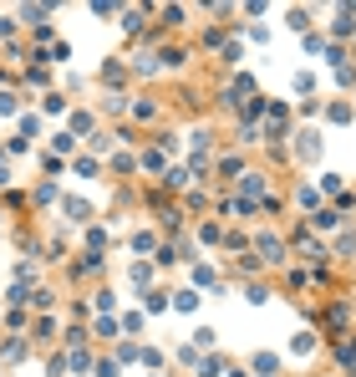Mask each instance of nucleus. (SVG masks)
<instances>
[{"label": "nucleus", "instance_id": "nucleus-1", "mask_svg": "<svg viewBox=\"0 0 356 377\" xmlns=\"http://www.w3.org/2000/svg\"><path fill=\"white\" fill-rule=\"evenodd\" d=\"M255 250H260V265H265V260H270V270L290 265V250H285V240H275L270 230H260V235H255Z\"/></svg>", "mask_w": 356, "mask_h": 377}, {"label": "nucleus", "instance_id": "nucleus-2", "mask_svg": "<svg viewBox=\"0 0 356 377\" xmlns=\"http://www.w3.org/2000/svg\"><path fill=\"white\" fill-rule=\"evenodd\" d=\"M295 159L300 163H321V153H326V143H321V133H315V128H295Z\"/></svg>", "mask_w": 356, "mask_h": 377}, {"label": "nucleus", "instance_id": "nucleus-3", "mask_svg": "<svg viewBox=\"0 0 356 377\" xmlns=\"http://www.w3.org/2000/svg\"><path fill=\"white\" fill-rule=\"evenodd\" d=\"M321 321H326L331 332H351V301H346V296H336V301L321 311Z\"/></svg>", "mask_w": 356, "mask_h": 377}, {"label": "nucleus", "instance_id": "nucleus-4", "mask_svg": "<svg viewBox=\"0 0 356 377\" xmlns=\"http://www.w3.org/2000/svg\"><path fill=\"white\" fill-rule=\"evenodd\" d=\"M189 61H193L189 46H163V51H158V67H163V72H183Z\"/></svg>", "mask_w": 356, "mask_h": 377}, {"label": "nucleus", "instance_id": "nucleus-5", "mask_svg": "<svg viewBox=\"0 0 356 377\" xmlns=\"http://www.w3.org/2000/svg\"><path fill=\"white\" fill-rule=\"evenodd\" d=\"M193 285H204V291H229V281H219V270L209 265V260H193Z\"/></svg>", "mask_w": 356, "mask_h": 377}, {"label": "nucleus", "instance_id": "nucleus-6", "mask_svg": "<svg viewBox=\"0 0 356 377\" xmlns=\"http://www.w3.org/2000/svg\"><path fill=\"white\" fill-rule=\"evenodd\" d=\"M102 270H107V255H102V250H87L82 260H76V265H72V276H102Z\"/></svg>", "mask_w": 356, "mask_h": 377}, {"label": "nucleus", "instance_id": "nucleus-7", "mask_svg": "<svg viewBox=\"0 0 356 377\" xmlns=\"http://www.w3.org/2000/svg\"><path fill=\"white\" fill-rule=\"evenodd\" d=\"M61 219H72V225H87V219H92V204H87V199H76V194H67V199H61Z\"/></svg>", "mask_w": 356, "mask_h": 377}, {"label": "nucleus", "instance_id": "nucleus-8", "mask_svg": "<svg viewBox=\"0 0 356 377\" xmlns=\"http://www.w3.org/2000/svg\"><path fill=\"white\" fill-rule=\"evenodd\" d=\"M290 352H295V357H315V352H321V332H295V342H290Z\"/></svg>", "mask_w": 356, "mask_h": 377}, {"label": "nucleus", "instance_id": "nucleus-9", "mask_svg": "<svg viewBox=\"0 0 356 377\" xmlns=\"http://www.w3.org/2000/svg\"><path fill=\"white\" fill-rule=\"evenodd\" d=\"M331 230H341V214H336V210H326V204H321V210L311 214V235H331Z\"/></svg>", "mask_w": 356, "mask_h": 377}, {"label": "nucleus", "instance_id": "nucleus-10", "mask_svg": "<svg viewBox=\"0 0 356 377\" xmlns=\"http://www.w3.org/2000/svg\"><path fill=\"white\" fill-rule=\"evenodd\" d=\"M168 306H174V311H183V316H199L204 296H199V291H193V285H189V291H174V301H168Z\"/></svg>", "mask_w": 356, "mask_h": 377}, {"label": "nucleus", "instance_id": "nucleus-11", "mask_svg": "<svg viewBox=\"0 0 356 377\" xmlns=\"http://www.w3.org/2000/svg\"><path fill=\"white\" fill-rule=\"evenodd\" d=\"M25 352H31V336H6L0 342V362H21Z\"/></svg>", "mask_w": 356, "mask_h": 377}, {"label": "nucleus", "instance_id": "nucleus-12", "mask_svg": "<svg viewBox=\"0 0 356 377\" xmlns=\"http://www.w3.org/2000/svg\"><path fill=\"white\" fill-rule=\"evenodd\" d=\"M138 168H143V174H168L163 148H143V153H138Z\"/></svg>", "mask_w": 356, "mask_h": 377}, {"label": "nucleus", "instance_id": "nucleus-13", "mask_svg": "<svg viewBox=\"0 0 356 377\" xmlns=\"http://www.w3.org/2000/svg\"><path fill=\"white\" fill-rule=\"evenodd\" d=\"M321 118L331 123V128H351L356 112H351V102H331V108H321Z\"/></svg>", "mask_w": 356, "mask_h": 377}, {"label": "nucleus", "instance_id": "nucleus-14", "mask_svg": "<svg viewBox=\"0 0 356 377\" xmlns=\"http://www.w3.org/2000/svg\"><path fill=\"white\" fill-rule=\"evenodd\" d=\"M295 250H300V255H315V260H321V265H326V245L315 240L311 230H295Z\"/></svg>", "mask_w": 356, "mask_h": 377}, {"label": "nucleus", "instance_id": "nucleus-15", "mask_svg": "<svg viewBox=\"0 0 356 377\" xmlns=\"http://www.w3.org/2000/svg\"><path fill=\"white\" fill-rule=\"evenodd\" d=\"M133 72H138V77H158V72H163V67H158V51H153V46H143L138 57H133Z\"/></svg>", "mask_w": 356, "mask_h": 377}, {"label": "nucleus", "instance_id": "nucleus-16", "mask_svg": "<svg viewBox=\"0 0 356 377\" xmlns=\"http://www.w3.org/2000/svg\"><path fill=\"white\" fill-rule=\"evenodd\" d=\"M326 46H331V41H326V31H321V26L300 36V51H306V57H326Z\"/></svg>", "mask_w": 356, "mask_h": 377}, {"label": "nucleus", "instance_id": "nucleus-17", "mask_svg": "<svg viewBox=\"0 0 356 377\" xmlns=\"http://www.w3.org/2000/svg\"><path fill=\"white\" fill-rule=\"evenodd\" d=\"M143 16H153V6H127V10H123V31L138 36V31H143Z\"/></svg>", "mask_w": 356, "mask_h": 377}, {"label": "nucleus", "instance_id": "nucleus-18", "mask_svg": "<svg viewBox=\"0 0 356 377\" xmlns=\"http://www.w3.org/2000/svg\"><path fill=\"white\" fill-rule=\"evenodd\" d=\"M127 245H133V255H158V235H153V230H133Z\"/></svg>", "mask_w": 356, "mask_h": 377}, {"label": "nucleus", "instance_id": "nucleus-19", "mask_svg": "<svg viewBox=\"0 0 356 377\" xmlns=\"http://www.w3.org/2000/svg\"><path fill=\"white\" fill-rule=\"evenodd\" d=\"M193 184H199V179H193V168H168V189H174V194H189Z\"/></svg>", "mask_w": 356, "mask_h": 377}, {"label": "nucleus", "instance_id": "nucleus-20", "mask_svg": "<svg viewBox=\"0 0 356 377\" xmlns=\"http://www.w3.org/2000/svg\"><path fill=\"white\" fill-rule=\"evenodd\" d=\"M295 204H300V210H321V189H315V184H295Z\"/></svg>", "mask_w": 356, "mask_h": 377}, {"label": "nucleus", "instance_id": "nucleus-21", "mask_svg": "<svg viewBox=\"0 0 356 377\" xmlns=\"http://www.w3.org/2000/svg\"><path fill=\"white\" fill-rule=\"evenodd\" d=\"M51 10H56V6H21V16H16V21H25V26L36 31V26H46V16H51Z\"/></svg>", "mask_w": 356, "mask_h": 377}, {"label": "nucleus", "instance_id": "nucleus-22", "mask_svg": "<svg viewBox=\"0 0 356 377\" xmlns=\"http://www.w3.org/2000/svg\"><path fill=\"white\" fill-rule=\"evenodd\" d=\"M102 82H107V87H123L127 82V72H123V61H117V57L102 61Z\"/></svg>", "mask_w": 356, "mask_h": 377}, {"label": "nucleus", "instance_id": "nucleus-23", "mask_svg": "<svg viewBox=\"0 0 356 377\" xmlns=\"http://www.w3.org/2000/svg\"><path fill=\"white\" fill-rule=\"evenodd\" d=\"M249 367H255V377H275V372H280V357H275V352H260Z\"/></svg>", "mask_w": 356, "mask_h": 377}, {"label": "nucleus", "instance_id": "nucleus-24", "mask_svg": "<svg viewBox=\"0 0 356 377\" xmlns=\"http://www.w3.org/2000/svg\"><path fill=\"white\" fill-rule=\"evenodd\" d=\"M51 153H56V159H72V153H76V138L67 133V128H61V133L51 138Z\"/></svg>", "mask_w": 356, "mask_h": 377}, {"label": "nucleus", "instance_id": "nucleus-25", "mask_svg": "<svg viewBox=\"0 0 356 377\" xmlns=\"http://www.w3.org/2000/svg\"><path fill=\"white\" fill-rule=\"evenodd\" d=\"M244 174V159H240V153H224V159H219V179H240Z\"/></svg>", "mask_w": 356, "mask_h": 377}, {"label": "nucleus", "instance_id": "nucleus-26", "mask_svg": "<svg viewBox=\"0 0 356 377\" xmlns=\"http://www.w3.org/2000/svg\"><path fill=\"white\" fill-rule=\"evenodd\" d=\"M321 199H336V194H346V179H336V174H321Z\"/></svg>", "mask_w": 356, "mask_h": 377}, {"label": "nucleus", "instance_id": "nucleus-27", "mask_svg": "<svg viewBox=\"0 0 356 377\" xmlns=\"http://www.w3.org/2000/svg\"><path fill=\"white\" fill-rule=\"evenodd\" d=\"M336 362H341V367H346L351 377H356V342H351V336H346V342L336 347Z\"/></svg>", "mask_w": 356, "mask_h": 377}, {"label": "nucleus", "instance_id": "nucleus-28", "mask_svg": "<svg viewBox=\"0 0 356 377\" xmlns=\"http://www.w3.org/2000/svg\"><path fill=\"white\" fill-rule=\"evenodd\" d=\"M290 31H300V36L315 31V21H311V10H306V6H295V10H290Z\"/></svg>", "mask_w": 356, "mask_h": 377}, {"label": "nucleus", "instance_id": "nucleus-29", "mask_svg": "<svg viewBox=\"0 0 356 377\" xmlns=\"http://www.w3.org/2000/svg\"><path fill=\"white\" fill-rule=\"evenodd\" d=\"M285 285H290V291H306V285H311V270H306V265H290V270H285Z\"/></svg>", "mask_w": 356, "mask_h": 377}, {"label": "nucleus", "instance_id": "nucleus-30", "mask_svg": "<svg viewBox=\"0 0 356 377\" xmlns=\"http://www.w3.org/2000/svg\"><path fill=\"white\" fill-rule=\"evenodd\" d=\"M143 311H148V316H163V311H168V296H163V291H148V296H143Z\"/></svg>", "mask_w": 356, "mask_h": 377}, {"label": "nucleus", "instance_id": "nucleus-31", "mask_svg": "<svg viewBox=\"0 0 356 377\" xmlns=\"http://www.w3.org/2000/svg\"><path fill=\"white\" fill-rule=\"evenodd\" d=\"M92 128H97V118H92V112H82V108H76V112H72V128H67V133L76 138V133H92Z\"/></svg>", "mask_w": 356, "mask_h": 377}, {"label": "nucleus", "instance_id": "nucleus-32", "mask_svg": "<svg viewBox=\"0 0 356 377\" xmlns=\"http://www.w3.org/2000/svg\"><path fill=\"white\" fill-rule=\"evenodd\" d=\"M163 26H168V31H178V26H189V10H183V6H163Z\"/></svg>", "mask_w": 356, "mask_h": 377}, {"label": "nucleus", "instance_id": "nucleus-33", "mask_svg": "<svg viewBox=\"0 0 356 377\" xmlns=\"http://www.w3.org/2000/svg\"><path fill=\"white\" fill-rule=\"evenodd\" d=\"M133 285L148 296V291H153V265H143V260H138V265H133Z\"/></svg>", "mask_w": 356, "mask_h": 377}, {"label": "nucleus", "instance_id": "nucleus-34", "mask_svg": "<svg viewBox=\"0 0 356 377\" xmlns=\"http://www.w3.org/2000/svg\"><path fill=\"white\" fill-rule=\"evenodd\" d=\"M92 16H97V21H112V16H123V6H117V0H92Z\"/></svg>", "mask_w": 356, "mask_h": 377}, {"label": "nucleus", "instance_id": "nucleus-35", "mask_svg": "<svg viewBox=\"0 0 356 377\" xmlns=\"http://www.w3.org/2000/svg\"><path fill=\"white\" fill-rule=\"evenodd\" d=\"M199 240H204V245H224V230L214 225V219H204V225H199Z\"/></svg>", "mask_w": 356, "mask_h": 377}, {"label": "nucleus", "instance_id": "nucleus-36", "mask_svg": "<svg viewBox=\"0 0 356 377\" xmlns=\"http://www.w3.org/2000/svg\"><path fill=\"white\" fill-rule=\"evenodd\" d=\"M244 296H249L255 306H265V301H270V285H265V281H249V285H244Z\"/></svg>", "mask_w": 356, "mask_h": 377}, {"label": "nucleus", "instance_id": "nucleus-37", "mask_svg": "<svg viewBox=\"0 0 356 377\" xmlns=\"http://www.w3.org/2000/svg\"><path fill=\"white\" fill-rule=\"evenodd\" d=\"M0 118H21V97L16 92H0Z\"/></svg>", "mask_w": 356, "mask_h": 377}, {"label": "nucleus", "instance_id": "nucleus-38", "mask_svg": "<svg viewBox=\"0 0 356 377\" xmlns=\"http://www.w3.org/2000/svg\"><path fill=\"white\" fill-rule=\"evenodd\" d=\"M87 245H92V250H107V245H112V235H107L102 225H92V230H87Z\"/></svg>", "mask_w": 356, "mask_h": 377}, {"label": "nucleus", "instance_id": "nucleus-39", "mask_svg": "<svg viewBox=\"0 0 356 377\" xmlns=\"http://www.w3.org/2000/svg\"><path fill=\"white\" fill-rule=\"evenodd\" d=\"M224 41H229L224 26H209V31H204V46H209V51H224Z\"/></svg>", "mask_w": 356, "mask_h": 377}, {"label": "nucleus", "instance_id": "nucleus-40", "mask_svg": "<svg viewBox=\"0 0 356 377\" xmlns=\"http://www.w3.org/2000/svg\"><path fill=\"white\" fill-rule=\"evenodd\" d=\"M21 77H25V82H31V87H46V82H51L46 61H36V67H31V72H21Z\"/></svg>", "mask_w": 356, "mask_h": 377}, {"label": "nucleus", "instance_id": "nucleus-41", "mask_svg": "<svg viewBox=\"0 0 356 377\" xmlns=\"http://www.w3.org/2000/svg\"><path fill=\"white\" fill-rule=\"evenodd\" d=\"M16 123H21V133H16V138H25V143H31L36 133H41V123H36V118H31V112H21V118H16Z\"/></svg>", "mask_w": 356, "mask_h": 377}, {"label": "nucleus", "instance_id": "nucleus-42", "mask_svg": "<svg viewBox=\"0 0 356 377\" xmlns=\"http://www.w3.org/2000/svg\"><path fill=\"white\" fill-rule=\"evenodd\" d=\"M92 306H97L102 316H112V311H117V296H112V291H97V296H92Z\"/></svg>", "mask_w": 356, "mask_h": 377}, {"label": "nucleus", "instance_id": "nucleus-43", "mask_svg": "<svg viewBox=\"0 0 356 377\" xmlns=\"http://www.w3.org/2000/svg\"><path fill=\"white\" fill-rule=\"evenodd\" d=\"M138 357H143L138 342H117V357H112V362H138Z\"/></svg>", "mask_w": 356, "mask_h": 377}, {"label": "nucleus", "instance_id": "nucleus-44", "mask_svg": "<svg viewBox=\"0 0 356 377\" xmlns=\"http://www.w3.org/2000/svg\"><path fill=\"white\" fill-rule=\"evenodd\" d=\"M224 250H249V235H240V230H229V235H224Z\"/></svg>", "mask_w": 356, "mask_h": 377}, {"label": "nucleus", "instance_id": "nucleus-45", "mask_svg": "<svg viewBox=\"0 0 356 377\" xmlns=\"http://www.w3.org/2000/svg\"><path fill=\"white\" fill-rule=\"evenodd\" d=\"M143 367H148V372H158V367H163V352H158V347H143Z\"/></svg>", "mask_w": 356, "mask_h": 377}, {"label": "nucleus", "instance_id": "nucleus-46", "mask_svg": "<svg viewBox=\"0 0 356 377\" xmlns=\"http://www.w3.org/2000/svg\"><path fill=\"white\" fill-rule=\"evenodd\" d=\"M133 118L138 123H153L158 118V102H133Z\"/></svg>", "mask_w": 356, "mask_h": 377}, {"label": "nucleus", "instance_id": "nucleus-47", "mask_svg": "<svg viewBox=\"0 0 356 377\" xmlns=\"http://www.w3.org/2000/svg\"><path fill=\"white\" fill-rule=\"evenodd\" d=\"M92 332H97V336H117L123 327H117V316H97V327H92Z\"/></svg>", "mask_w": 356, "mask_h": 377}, {"label": "nucleus", "instance_id": "nucleus-48", "mask_svg": "<svg viewBox=\"0 0 356 377\" xmlns=\"http://www.w3.org/2000/svg\"><path fill=\"white\" fill-rule=\"evenodd\" d=\"M56 199V179H41V189H36V204H51Z\"/></svg>", "mask_w": 356, "mask_h": 377}, {"label": "nucleus", "instance_id": "nucleus-49", "mask_svg": "<svg viewBox=\"0 0 356 377\" xmlns=\"http://www.w3.org/2000/svg\"><path fill=\"white\" fill-rule=\"evenodd\" d=\"M244 57V46L240 41H224V51H219V61H229V67H234V61H240Z\"/></svg>", "mask_w": 356, "mask_h": 377}, {"label": "nucleus", "instance_id": "nucleus-50", "mask_svg": "<svg viewBox=\"0 0 356 377\" xmlns=\"http://www.w3.org/2000/svg\"><path fill=\"white\" fill-rule=\"evenodd\" d=\"M290 87H295V92L306 97V92H315V77H311V72H295V82H290Z\"/></svg>", "mask_w": 356, "mask_h": 377}, {"label": "nucleus", "instance_id": "nucleus-51", "mask_svg": "<svg viewBox=\"0 0 356 377\" xmlns=\"http://www.w3.org/2000/svg\"><path fill=\"white\" fill-rule=\"evenodd\" d=\"M61 108H67V97H61V92H46V102H41V112H51V118H56Z\"/></svg>", "mask_w": 356, "mask_h": 377}, {"label": "nucleus", "instance_id": "nucleus-52", "mask_svg": "<svg viewBox=\"0 0 356 377\" xmlns=\"http://www.w3.org/2000/svg\"><path fill=\"white\" fill-rule=\"evenodd\" d=\"M46 57H51V61H72V41H51Z\"/></svg>", "mask_w": 356, "mask_h": 377}, {"label": "nucleus", "instance_id": "nucleus-53", "mask_svg": "<svg viewBox=\"0 0 356 377\" xmlns=\"http://www.w3.org/2000/svg\"><path fill=\"white\" fill-rule=\"evenodd\" d=\"M76 174H82V179H97L102 163H97V159H76Z\"/></svg>", "mask_w": 356, "mask_h": 377}, {"label": "nucleus", "instance_id": "nucleus-54", "mask_svg": "<svg viewBox=\"0 0 356 377\" xmlns=\"http://www.w3.org/2000/svg\"><path fill=\"white\" fill-rule=\"evenodd\" d=\"M67 367H72V372H87V367H92V352H72Z\"/></svg>", "mask_w": 356, "mask_h": 377}, {"label": "nucleus", "instance_id": "nucleus-55", "mask_svg": "<svg viewBox=\"0 0 356 377\" xmlns=\"http://www.w3.org/2000/svg\"><path fill=\"white\" fill-rule=\"evenodd\" d=\"M219 372H224L219 357H204V362H199V377H219Z\"/></svg>", "mask_w": 356, "mask_h": 377}, {"label": "nucleus", "instance_id": "nucleus-56", "mask_svg": "<svg viewBox=\"0 0 356 377\" xmlns=\"http://www.w3.org/2000/svg\"><path fill=\"white\" fill-rule=\"evenodd\" d=\"M183 250H178V245H158V265H174V260H178Z\"/></svg>", "mask_w": 356, "mask_h": 377}, {"label": "nucleus", "instance_id": "nucleus-57", "mask_svg": "<svg viewBox=\"0 0 356 377\" xmlns=\"http://www.w3.org/2000/svg\"><path fill=\"white\" fill-rule=\"evenodd\" d=\"M16 31H21V21H16V16H0V41H10Z\"/></svg>", "mask_w": 356, "mask_h": 377}, {"label": "nucleus", "instance_id": "nucleus-58", "mask_svg": "<svg viewBox=\"0 0 356 377\" xmlns=\"http://www.w3.org/2000/svg\"><path fill=\"white\" fill-rule=\"evenodd\" d=\"M117 327H123V332H127V336H133V332H138V327H143V311H127V316H123V321H117Z\"/></svg>", "mask_w": 356, "mask_h": 377}, {"label": "nucleus", "instance_id": "nucleus-59", "mask_svg": "<svg viewBox=\"0 0 356 377\" xmlns=\"http://www.w3.org/2000/svg\"><path fill=\"white\" fill-rule=\"evenodd\" d=\"M6 327H10V332H21V327H25V311H21V306H10V311H6Z\"/></svg>", "mask_w": 356, "mask_h": 377}, {"label": "nucleus", "instance_id": "nucleus-60", "mask_svg": "<svg viewBox=\"0 0 356 377\" xmlns=\"http://www.w3.org/2000/svg\"><path fill=\"white\" fill-rule=\"evenodd\" d=\"M92 367H97V377H117V362H112V357H97Z\"/></svg>", "mask_w": 356, "mask_h": 377}, {"label": "nucleus", "instance_id": "nucleus-61", "mask_svg": "<svg viewBox=\"0 0 356 377\" xmlns=\"http://www.w3.org/2000/svg\"><path fill=\"white\" fill-rule=\"evenodd\" d=\"M341 255H356V235H341V240H336V260H341Z\"/></svg>", "mask_w": 356, "mask_h": 377}, {"label": "nucleus", "instance_id": "nucleus-62", "mask_svg": "<svg viewBox=\"0 0 356 377\" xmlns=\"http://www.w3.org/2000/svg\"><path fill=\"white\" fill-rule=\"evenodd\" d=\"M6 184H10V168H6V163H0V189H6Z\"/></svg>", "mask_w": 356, "mask_h": 377}, {"label": "nucleus", "instance_id": "nucleus-63", "mask_svg": "<svg viewBox=\"0 0 356 377\" xmlns=\"http://www.w3.org/2000/svg\"><path fill=\"white\" fill-rule=\"evenodd\" d=\"M224 377H249V372H244V367H229V372H224Z\"/></svg>", "mask_w": 356, "mask_h": 377}, {"label": "nucleus", "instance_id": "nucleus-64", "mask_svg": "<svg viewBox=\"0 0 356 377\" xmlns=\"http://www.w3.org/2000/svg\"><path fill=\"white\" fill-rule=\"evenodd\" d=\"M153 377H158V372H153Z\"/></svg>", "mask_w": 356, "mask_h": 377}]
</instances>
